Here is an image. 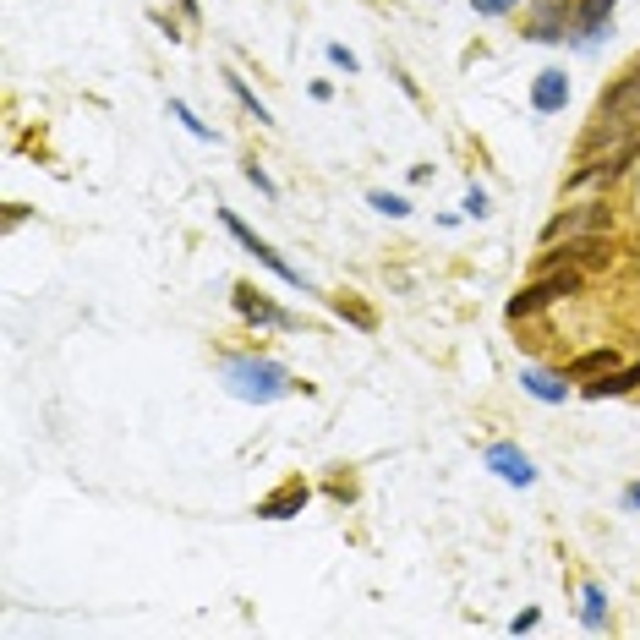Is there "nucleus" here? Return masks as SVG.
<instances>
[{
	"label": "nucleus",
	"instance_id": "9d476101",
	"mask_svg": "<svg viewBox=\"0 0 640 640\" xmlns=\"http://www.w3.org/2000/svg\"><path fill=\"white\" fill-rule=\"evenodd\" d=\"M640 389V362L624 367V372H602V378L586 383V400H619V394H635Z\"/></svg>",
	"mask_w": 640,
	"mask_h": 640
},
{
	"label": "nucleus",
	"instance_id": "39448f33",
	"mask_svg": "<svg viewBox=\"0 0 640 640\" xmlns=\"http://www.w3.org/2000/svg\"><path fill=\"white\" fill-rule=\"evenodd\" d=\"M219 225H225V230H230V236H236V241H241V247H247V252H252V258H258V263H263V269H274L279 279H285V285H301V290H307V274H301V269H290V263H285V258H279V252L269 247V241H258V236H252V230H247V225H241V219H236V214H230V208H219Z\"/></svg>",
	"mask_w": 640,
	"mask_h": 640
},
{
	"label": "nucleus",
	"instance_id": "ddd939ff",
	"mask_svg": "<svg viewBox=\"0 0 640 640\" xmlns=\"http://www.w3.org/2000/svg\"><path fill=\"white\" fill-rule=\"evenodd\" d=\"M569 22H575L580 39H591V33H602V22H613V0H580Z\"/></svg>",
	"mask_w": 640,
	"mask_h": 640
},
{
	"label": "nucleus",
	"instance_id": "aec40b11",
	"mask_svg": "<svg viewBox=\"0 0 640 640\" xmlns=\"http://www.w3.org/2000/svg\"><path fill=\"white\" fill-rule=\"evenodd\" d=\"M476 6V17H504V11H515L520 0H471Z\"/></svg>",
	"mask_w": 640,
	"mask_h": 640
},
{
	"label": "nucleus",
	"instance_id": "4468645a",
	"mask_svg": "<svg viewBox=\"0 0 640 640\" xmlns=\"http://www.w3.org/2000/svg\"><path fill=\"white\" fill-rule=\"evenodd\" d=\"M520 383H526V394H537V400H548V405H558L569 394V383L553 378V372H542V367H526V372H520Z\"/></svg>",
	"mask_w": 640,
	"mask_h": 640
},
{
	"label": "nucleus",
	"instance_id": "9b49d317",
	"mask_svg": "<svg viewBox=\"0 0 640 640\" xmlns=\"http://www.w3.org/2000/svg\"><path fill=\"white\" fill-rule=\"evenodd\" d=\"M301 509H307V487L285 482L274 498H263V504H258V520H290V515H301Z\"/></svg>",
	"mask_w": 640,
	"mask_h": 640
},
{
	"label": "nucleus",
	"instance_id": "f8f14e48",
	"mask_svg": "<svg viewBox=\"0 0 640 640\" xmlns=\"http://www.w3.org/2000/svg\"><path fill=\"white\" fill-rule=\"evenodd\" d=\"M602 372H613V351H608V345H597V351H580L575 362L564 367V378H569V383H586V378H602Z\"/></svg>",
	"mask_w": 640,
	"mask_h": 640
},
{
	"label": "nucleus",
	"instance_id": "f3484780",
	"mask_svg": "<svg viewBox=\"0 0 640 640\" xmlns=\"http://www.w3.org/2000/svg\"><path fill=\"white\" fill-rule=\"evenodd\" d=\"M225 83H230V93H236V99H241V104H247V110H252V115H258V121H263V126H269V121H274V115H269V104H263V99H258V93H252L247 83H241V77H236V72H230V77H225Z\"/></svg>",
	"mask_w": 640,
	"mask_h": 640
},
{
	"label": "nucleus",
	"instance_id": "6e6552de",
	"mask_svg": "<svg viewBox=\"0 0 640 640\" xmlns=\"http://www.w3.org/2000/svg\"><path fill=\"white\" fill-rule=\"evenodd\" d=\"M487 471H498L504 482H515V487H531V482H537V465L520 455L515 444H493V449H487Z\"/></svg>",
	"mask_w": 640,
	"mask_h": 640
},
{
	"label": "nucleus",
	"instance_id": "20e7f679",
	"mask_svg": "<svg viewBox=\"0 0 640 640\" xmlns=\"http://www.w3.org/2000/svg\"><path fill=\"white\" fill-rule=\"evenodd\" d=\"M602 225H608V203L564 208V214H553L548 225H542V241H548V247H558V241H580V236H597Z\"/></svg>",
	"mask_w": 640,
	"mask_h": 640
},
{
	"label": "nucleus",
	"instance_id": "6ab92c4d",
	"mask_svg": "<svg viewBox=\"0 0 640 640\" xmlns=\"http://www.w3.org/2000/svg\"><path fill=\"white\" fill-rule=\"evenodd\" d=\"M170 115H176V121H181V126H186V132H192V137H203V143H208V137H214V132H208V126H203V121H197V115H192V110H186V104H181V99H170Z\"/></svg>",
	"mask_w": 640,
	"mask_h": 640
},
{
	"label": "nucleus",
	"instance_id": "5701e85b",
	"mask_svg": "<svg viewBox=\"0 0 640 640\" xmlns=\"http://www.w3.org/2000/svg\"><path fill=\"white\" fill-rule=\"evenodd\" d=\"M247 181H252V186H258V192H263V197H274V181H269V176H263V170H258V165H247Z\"/></svg>",
	"mask_w": 640,
	"mask_h": 640
},
{
	"label": "nucleus",
	"instance_id": "1a4fd4ad",
	"mask_svg": "<svg viewBox=\"0 0 640 640\" xmlns=\"http://www.w3.org/2000/svg\"><path fill=\"white\" fill-rule=\"evenodd\" d=\"M531 104H537V115H553V110H564L569 104V77L564 72H537V83H531Z\"/></svg>",
	"mask_w": 640,
	"mask_h": 640
},
{
	"label": "nucleus",
	"instance_id": "f03ea898",
	"mask_svg": "<svg viewBox=\"0 0 640 640\" xmlns=\"http://www.w3.org/2000/svg\"><path fill=\"white\" fill-rule=\"evenodd\" d=\"M575 290H580V269H548L542 279H531V285L520 290L504 312H509V318H531V312L553 307L558 296H575Z\"/></svg>",
	"mask_w": 640,
	"mask_h": 640
},
{
	"label": "nucleus",
	"instance_id": "a211bd4d",
	"mask_svg": "<svg viewBox=\"0 0 640 640\" xmlns=\"http://www.w3.org/2000/svg\"><path fill=\"white\" fill-rule=\"evenodd\" d=\"M372 208H378V214H389V219L411 214V203H405V197H394V192H372Z\"/></svg>",
	"mask_w": 640,
	"mask_h": 640
},
{
	"label": "nucleus",
	"instance_id": "0eeeda50",
	"mask_svg": "<svg viewBox=\"0 0 640 640\" xmlns=\"http://www.w3.org/2000/svg\"><path fill=\"white\" fill-rule=\"evenodd\" d=\"M230 296H236V312H241L247 323H258V329H290V312H279L274 301H269V296H258L252 285H236Z\"/></svg>",
	"mask_w": 640,
	"mask_h": 640
},
{
	"label": "nucleus",
	"instance_id": "f257e3e1",
	"mask_svg": "<svg viewBox=\"0 0 640 640\" xmlns=\"http://www.w3.org/2000/svg\"><path fill=\"white\" fill-rule=\"evenodd\" d=\"M225 389L236 394V400L269 405V400H279V394L301 389V383L290 378L279 362H269V356H230V362H225Z\"/></svg>",
	"mask_w": 640,
	"mask_h": 640
},
{
	"label": "nucleus",
	"instance_id": "423d86ee",
	"mask_svg": "<svg viewBox=\"0 0 640 640\" xmlns=\"http://www.w3.org/2000/svg\"><path fill=\"white\" fill-rule=\"evenodd\" d=\"M602 115H608V121H624V126H640V61L602 93Z\"/></svg>",
	"mask_w": 640,
	"mask_h": 640
},
{
	"label": "nucleus",
	"instance_id": "b1692460",
	"mask_svg": "<svg viewBox=\"0 0 640 640\" xmlns=\"http://www.w3.org/2000/svg\"><path fill=\"white\" fill-rule=\"evenodd\" d=\"M624 504H630V509H640V487H624Z\"/></svg>",
	"mask_w": 640,
	"mask_h": 640
},
{
	"label": "nucleus",
	"instance_id": "2eb2a0df",
	"mask_svg": "<svg viewBox=\"0 0 640 640\" xmlns=\"http://www.w3.org/2000/svg\"><path fill=\"white\" fill-rule=\"evenodd\" d=\"M558 17H564V0H548V6L537 11V22H531V39H537V44L564 39V22H558Z\"/></svg>",
	"mask_w": 640,
	"mask_h": 640
},
{
	"label": "nucleus",
	"instance_id": "4be33fe9",
	"mask_svg": "<svg viewBox=\"0 0 640 640\" xmlns=\"http://www.w3.org/2000/svg\"><path fill=\"white\" fill-rule=\"evenodd\" d=\"M329 61H334V66H345V72H356V55L345 50V44H329Z\"/></svg>",
	"mask_w": 640,
	"mask_h": 640
},
{
	"label": "nucleus",
	"instance_id": "412c9836",
	"mask_svg": "<svg viewBox=\"0 0 640 640\" xmlns=\"http://www.w3.org/2000/svg\"><path fill=\"white\" fill-rule=\"evenodd\" d=\"M465 214H471V219L487 214V192H482V186H471V192H465Z\"/></svg>",
	"mask_w": 640,
	"mask_h": 640
},
{
	"label": "nucleus",
	"instance_id": "dca6fc26",
	"mask_svg": "<svg viewBox=\"0 0 640 640\" xmlns=\"http://www.w3.org/2000/svg\"><path fill=\"white\" fill-rule=\"evenodd\" d=\"M580 619H586V630H602V624H608V597H602V586L580 591Z\"/></svg>",
	"mask_w": 640,
	"mask_h": 640
},
{
	"label": "nucleus",
	"instance_id": "7ed1b4c3",
	"mask_svg": "<svg viewBox=\"0 0 640 640\" xmlns=\"http://www.w3.org/2000/svg\"><path fill=\"white\" fill-rule=\"evenodd\" d=\"M635 154H640V137L630 132V137H624L619 148H613V154H602V159L591 154L586 165H580L575 176H569V192H586V186H613V181L624 176V170L635 165Z\"/></svg>",
	"mask_w": 640,
	"mask_h": 640
}]
</instances>
